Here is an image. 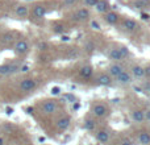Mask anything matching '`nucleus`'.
<instances>
[{"mask_svg": "<svg viewBox=\"0 0 150 145\" xmlns=\"http://www.w3.org/2000/svg\"><path fill=\"white\" fill-rule=\"evenodd\" d=\"M116 79L120 85H128V83L132 82V77H130V74L128 71H122L120 75H117Z\"/></svg>", "mask_w": 150, "mask_h": 145, "instance_id": "obj_5", "label": "nucleus"}, {"mask_svg": "<svg viewBox=\"0 0 150 145\" xmlns=\"http://www.w3.org/2000/svg\"><path fill=\"white\" fill-rule=\"evenodd\" d=\"M144 4H145V3H144V1H137V3H136V5H137V8H142V7H144Z\"/></svg>", "mask_w": 150, "mask_h": 145, "instance_id": "obj_32", "label": "nucleus"}, {"mask_svg": "<svg viewBox=\"0 0 150 145\" xmlns=\"http://www.w3.org/2000/svg\"><path fill=\"white\" fill-rule=\"evenodd\" d=\"M80 75L83 78H90L92 75V68L91 66H83L82 70H80Z\"/></svg>", "mask_w": 150, "mask_h": 145, "instance_id": "obj_21", "label": "nucleus"}, {"mask_svg": "<svg viewBox=\"0 0 150 145\" xmlns=\"http://www.w3.org/2000/svg\"><path fill=\"white\" fill-rule=\"evenodd\" d=\"M0 145H4V139L0 137Z\"/></svg>", "mask_w": 150, "mask_h": 145, "instance_id": "obj_37", "label": "nucleus"}, {"mask_svg": "<svg viewBox=\"0 0 150 145\" xmlns=\"http://www.w3.org/2000/svg\"><path fill=\"white\" fill-rule=\"evenodd\" d=\"M21 71H28V66H23V68H21Z\"/></svg>", "mask_w": 150, "mask_h": 145, "instance_id": "obj_35", "label": "nucleus"}, {"mask_svg": "<svg viewBox=\"0 0 150 145\" xmlns=\"http://www.w3.org/2000/svg\"><path fill=\"white\" fill-rule=\"evenodd\" d=\"M28 7L26 5H18L17 8H16V15L18 16V17H25L26 15H28Z\"/></svg>", "mask_w": 150, "mask_h": 145, "instance_id": "obj_19", "label": "nucleus"}, {"mask_svg": "<svg viewBox=\"0 0 150 145\" xmlns=\"http://www.w3.org/2000/svg\"><path fill=\"white\" fill-rule=\"evenodd\" d=\"M149 92H150V85H149Z\"/></svg>", "mask_w": 150, "mask_h": 145, "instance_id": "obj_38", "label": "nucleus"}, {"mask_svg": "<svg viewBox=\"0 0 150 145\" xmlns=\"http://www.w3.org/2000/svg\"><path fill=\"white\" fill-rule=\"evenodd\" d=\"M108 57H109V60H113V61H120L124 58L121 54V52H120V49H112L111 52H109Z\"/></svg>", "mask_w": 150, "mask_h": 145, "instance_id": "obj_15", "label": "nucleus"}, {"mask_svg": "<svg viewBox=\"0 0 150 145\" xmlns=\"http://www.w3.org/2000/svg\"><path fill=\"white\" fill-rule=\"evenodd\" d=\"M132 119L136 123H142L145 120V111H142V109H134L132 112Z\"/></svg>", "mask_w": 150, "mask_h": 145, "instance_id": "obj_8", "label": "nucleus"}, {"mask_svg": "<svg viewBox=\"0 0 150 145\" xmlns=\"http://www.w3.org/2000/svg\"><path fill=\"white\" fill-rule=\"evenodd\" d=\"M18 66L17 65H0V75H9L13 72L18 71Z\"/></svg>", "mask_w": 150, "mask_h": 145, "instance_id": "obj_3", "label": "nucleus"}, {"mask_svg": "<svg viewBox=\"0 0 150 145\" xmlns=\"http://www.w3.org/2000/svg\"><path fill=\"white\" fill-rule=\"evenodd\" d=\"M86 128H87L88 131H93L95 129V122H93V120H87V122H86Z\"/></svg>", "mask_w": 150, "mask_h": 145, "instance_id": "obj_23", "label": "nucleus"}, {"mask_svg": "<svg viewBox=\"0 0 150 145\" xmlns=\"http://www.w3.org/2000/svg\"><path fill=\"white\" fill-rule=\"evenodd\" d=\"M12 40H13V34L12 33H5V34H3V37H1L3 44H9Z\"/></svg>", "mask_w": 150, "mask_h": 145, "instance_id": "obj_22", "label": "nucleus"}, {"mask_svg": "<svg viewBox=\"0 0 150 145\" xmlns=\"http://www.w3.org/2000/svg\"><path fill=\"white\" fill-rule=\"evenodd\" d=\"M124 71V69H122L121 65H111L109 66V77H117V75H120L121 72Z\"/></svg>", "mask_w": 150, "mask_h": 145, "instance_id": "obj_12", "label": "nucleus"}, {"mask_svg": "<svg viewBox=\"0 0 150 145\" xmlns=\"http://www.w3.org/2000/svg\"><path fill=\"white\" fill-rule=\"evenodd\" d=\"M55 108H57V106H55V103L53 100H46L42 104V111L46 112V114H53L55 111Z\"/></svg>", "mask_w": 150, "mask_h": 145, "instance_id": "obj_9", "label": "nucleus"}, {"mask_svg": "<svg viewBox=\"0 0 150 145\" xmlns=\"http://www.w3.org/2000/svg\"><path fill=\"white\" fill-rule=\"evenodd\" d=\"M98 1H99V0H84V3L87 5H90V7H93V5H95Z\"/></svg>", "mask_w": 150, "mask_h": 145, "instance_id": "obj_27", "label": "nucleus"}, {"mask_svg": "<svg viewBox=\"0 0 150 145\" xmlns=\"http://www.w3.org/2000/svg\"><path fill=\"white\" fill-rule=\"evenodd\" d=\"M88 17H90V12L86 8H82V9H79L75 13V20H78V21H84Z\"/></svg>", "mask_w": 150, "mask_h": 145, "instance_id": "obj_11", "label": "nucleus"}, {"mask_svg": "<svg viewBox=\"0 0 150 145\" xmlns=\"http://www.w3.org/2000/svg\"><path fill=\"white\" fill-rule=\"evenodd\" d=\"M59 94H61V88L59 87L55 86V87L52 88V95H59Z\"/></svg>", "mask_w": 150, "mask_h": 145, "instance_id": "obj_25", "label": "nucleus"}, {"mask_svg": "<svg viewBox=\"0 0 150 145\" xmlns=\"http://www.w3.org/2000/svg\"><path fill=\"white\" fill-rule=\"evenodd\" d=\"M92 112H93V115H95L96 117H104L107 115V112H108V109H107V107L104 106V104L98 103V104L93 106Z\"/></svg>", "mask_w": 150, "mask_h": 145, "instance_id": "obj_4", "label": "nucleus"}, {"mask_svg": "<svg viewBox=\"0 0 150 145\" xmlns=\"http://www.w3.org/2000/svg\"><path fill=\"white\" fill-rule=\"evenodd\" d=\"M145 120H148V122H150V109L149 111L145 112Z\"/></svg>", "mask_w": 150, "mask_h": 145, "instance_id": "obj_31", "label": "nucleus"}, {"mask_svg": "<svg viewBox=\"0 0 150 145\" xmlns=\"http://www.w3.org/2000/svg\"><path fill=\"white\" fill-rule=\"evenodd\" d=\"M132 74L134 75L136 78H142L146 75V69L142 68V66L134 65V66H132Z\"/></svg>", "mask_w": 150, "mask_h": 145, "instance_id": "obj_7", "label": "nucleus"}, {"mask_svg": "<svg viewBox=\"0 0 150 145\" xmlns=\"http://www.w3.org/2000/svg\"><path fill=\"white\" fill-rule=\"evenodd\" d=\"M96 140H98L100 144H107L109 140L108 132H107V131H99V132L96 133Z\"/></svg>", "mask_w": 150, "mask_h": 145, "instance_id": "obj_13", "label": "nucleus"}, {"mask_svg": "<svg viewBox=\"0 0 150 145\" xmlns=\"http://www.w3.org/2000/svg\"><path fill=\"white\" fill-rule=\"evenodd\" d=\"M136 26H137V24H136L134 20H130V18H127V20L124 21V28L128 29V31H134Z\"/></svg>", "mask_w": 150, "mask_h": 145, "instance_id": "obj_20", "label": "nucleus"}, {"mask_svg": "<svg viewBox=\"0 0 150 145\" xmlns=\"http://www.w3.org/2000/svg\"><path fill=\"white\" fill-rule=\"evenodd\" d=\"M96 82L100 86H109L112 83V77H109L108 74H101L100 77H98Z\"/></svg>", "mask_w": 150, "mask_h": 145, "instance_id": "obj_10", "label": "nucleus"}, {"mask_svg": "<svg viewBox=\"0 0 150 145\" xmlns=\"http://www.w3.org/2000/svg\"><path fill=\"white\" fill-rule=\"evenodd\" d=\"M45 13H46V9H45L44 5H36L33 9V15L36 16L37 18H42L45 16Z\"/></svg>", "mask_w": 150, "mask_h": 145, "instance_id": "obj_14", "label": "nucleus"}, {"mask_svg": "<svg viewBox=\"0 0 150 145\" xmlns=\"http://www.w3.org/2000/svg\"><path fill=\"white\" fill-rule=\"evenodd\" d=\"M105 21L108 24H116L119 21V15L115 12H108L105 15Z\"/></svg>", "mask_w": 150, "mask_h": 145, "instance_id": "obj_18", "label": "nucleus"}, {"mask_svg": "<svg viewBox=\"0 0 150 145\" xmlns=\"http://www.w3.org/2000/svg\"><path fill=\"white\" fill-rule=\"evenodd\" d=\"M91 26H92V29H95V31H100V25H99L96 21H91Z\"/></svg>", "mask_w": 150, "mask_h": 145, "instance_id": "obj_26", "label": "nucleus"}, {"mask_svg": "<svg viewBox=\"0 0 150 145\" xmlns=\"http://www.w3.org/2000/svg\"><path fill=\"white\" fill-rule=\"evenodd\" d=\"M20 88H21V91H25V92L34 90V88H36V80L30 79V78H28V79H24L23 82L20 83Z\"/></svg>", "mask_w": 150, "mask_h": 145, "instance_id": "obj_2", "label": "nucleus"}, {"mask_svg": "<svg viewBox=\"0 0 150 145\" xmlns=\"http://www.w3.org/2000/svg\"><path fill=\"white\" fill-rule=\"evenodd\" d=\"M5 112H7V115H12L13 114V108H11V107H7Z\"/></svg>", "mask_w": 150, "mask_h": 145, "instance_id": "obj_30", "label": "nucleus"}, {"mask_svg": "<svg viewBox=\"0 0 150 145\" xmlns=\"http://www.w3.org/2000/svg\"><path fill=\"white\" fill-rule=\"evenodd\" d=\"M141 17H142L144 20H149L150 16H149V15H146V13H142V15H141Z\"/></svg>", "mask_w": 150, "mask_h": 145, "instance_id": "obj_34", "label": "nucleus"}, {"mask_svg": "<svg viewBox=\"0 0 150 145\" xmlns=\"http://www.w3.org/2000/svg\"><path fill=\"white\" fill-rule=\"evenodd\" d=\"M13 50H15V53H17V54H25V53H28V50H29V45L26 41L20 40V41H17L15 44Z\"/></svg>", "mask_w": 150, "mask_h": 145, "instance_id": "obj_1", "label": "nucleus"}, {"mask_svg": "<svg viewBox=\"0 0 150 145\" xmlns=\"http://www.w3.org/2000/svg\"><path fill=\"white\" fill-rule=\"evenodd\" d=\"M80 108V103L79 102H75L74 103V109H79Z\"/></svg>", "mask_w": 150, "mask_h": 145, "instance_id": "obj_33", "label": "nucleus"}, {"mask_svg": "<svg viewBox=\"0 0 150 145\" xmlns=\"http://www.w3.org/2000/svg\"><path fill=\"white\" fill-rule=\"evenodd\" d=\"M95 8H96V11H98V12L104 13L107 9H108V3H107L105 0H99V1L95 4Z\"/></svg>", "mask_w": 150, "mask_h": 145, "instance_id": "obj_17", "label": "nucleus"}, {"mask_svg": "<svg viewBox=\"0 0 150 145\" xmlns=\"http://www.w3.org/2000/svg\"><path fill=\"white\" fill-rule=\"evenodd\" d=\"M69 40H70V38H69L67 36H63V37H62V41H69Z\"/></svg>", "mask_w": 150, "mask_h": 145, "instance_id": "obj_36", "label": "nucleus"}, {"mask_svg": "<svg viewBox=\"0 0 150 145\" xmlns=\"http://www.w3.org/2000/svg\"><path fill=\"white\" fill-rule=\"evenodd\" d=\"M54 31L57 32V33H61V32L63 31V26H62V25H57V26H55V29H54Z\"/></svg>", "mask_w": 150, "mask_h": 145, "instance_id": "obj_29", "label": "nucleus"}, {"mask_svg": "<svg viewBox=\"0 0 150 145\" xmlns=\"http://www.w3.org/2000/svg\"><path fill=\"white\" fill-rule=\"evenodd\" d=\"M65 98L67 99L69 102H71V103H75V102H78V100H76V98H75V95H73V94H66Z\"/></svg>", "mask_w": 150, "mask_h": 145, "instance_id": "obj_24", "label": "nucleus"}, {"mask_svg": "<svg viewBox=\"0 0 150 145\" xmlns=\"http://www.w3.org/2000/svg\"><path fill=\"white\" fill-rule=\"evenodd\" d=\"M70 127V117H61L57 122V128L59 131H66Z\"/></svg>", "mask_w": 150, "mask_h": 145, "instance_id": "obj_6", "label": "nucleus"}, {"mask_svg": "<svg viewBox=\"0 0 150 145\" xmlns=\"http://www.w3.org/2000/svg\"><path fill=\"white\" fill-rule=\"evenodd\" d=\"M120 145H133V143L130 140H128V139H125L124 141H121V144Z\"/></svg>", "mask_w": 150, "mask_h": 145, "instance_id": "obj_28", "label": "nucleus"}, {"mask_svg": "<svg viewBox=\"0 0 150 145\" xmlns=\"http://www.w3.org/2000/svg\"><path fill=\"white\" fill-rule=\"evenodd\" d=\"M138 141L141 145H149L150 144V133L148 132H141L138 135Z\"/></svg>", "mask_w": 150, "mask_h": 145, "instance_id": "obj_16", "label": "nucleus"}]
</instances>
